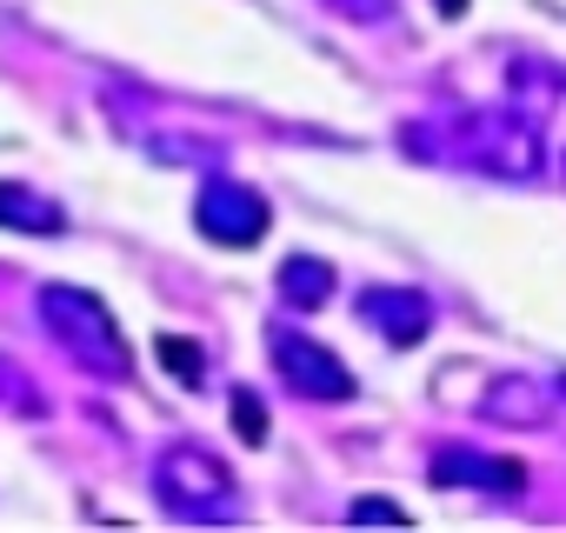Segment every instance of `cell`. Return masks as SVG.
<instances>
[{"mask_svg":"<svg viewBox=\"0 0 566 533\" xmlns=\"http://www.w3.org/2000/svg\"><path fill=\"white\" fill-rule=\"evenodd\" d=\"M427 473H433V487H473V493H493V500H520V487H526L520 460L473 453V447H440Z\"/></svg>","mask_w":566,"mask_h":533,"instance_id":"cell-7","label":"cell"},{"mask_svg":"<svg viewBox=\"0 0 566 533\" xmlns=\"http://www.w3.org/2000/svg\"><path fill=\"white\" fill-rule=\"evenodd\" d=\"M334 8H340L347 21H387V14H394V0H334Z\"/></svg>","mask_w":566,"mask_h":533,"instance_id":"cell-14","label":"cell"},{"mask_svg":"<svg viewBox=\"0 0 566 533\" xmlns=\"http://www.w3.org/2000/svg\"><path fill=\"white\" fill-rule=\"evenodd\" d=\"M280 301L287 307H301V314H314V307H327L334 301V266L321 260V253H287L280 260Z\"/></svg>","mask_w":566,"mask_h":533,"instance_id":"cell-9","label":"cell"},{"mask_svg":"<svg viewBox=\"0 0 566 533\" xmlns=\"http://www.w3.org/2000/svg\"><path fill=\"white\" fill-rule=\"evenodd\" d=\"M193 227L213 240V247H253L266 233V194H253L247 180H227V174H207L200 200H193Z\"/></svg>","mask_w":566,"mask_h":533,"instance_id":"cell-5","label":"cell"},{"mask_svg":"<svg viewBox=\"0 0 566 533\" xmlns=\"http://www.w3.org/2000/svg\"><path fill=\"white\" fill-rule=\"evenodd\" d=\"M553 407H559V387H546V380H533V374H500V380L480 394V414H486L493 427H546Z\"/></svg>","mask_w":566,"mask_h":533,"instance_id":"cell-8","label":"cell"},{"mask_svg":"<svg viewBox=\"0 0 566 533\" xmlns=\"http://www.w3.org/2000/svg\"><path fill=\"white\" fill-rule=\"evenodd\" d=\"M354 314L387 341V347H420L427 327H433V301L420 288H360L354 294Z\"/></svg>","mask_w":566,"mask_h":533,"instance_id":"cell-6","label":"cell"},{"mask_svg":"<svg viewBox=\"0 0 566 533\" xmlns=\"http://www.w3.org/2000/svg\"><path fill=\"white\" fill-rule=\"evenodd\" d=\"M41 321H48L54 347H61L74 367H87V374H101V380H127V374H134V347H127V334L114 327V314H107L101 294L54 281V288H41Z\"/></svg>","mask_w":566,"mask_h":533,"instance_id":"cell-2","label":"cell"},{"mask_svg":"<svg viewBox=\"0 0 566 533\" xmlns=\"http://www.w3.org/2000/svg\"><path fill=\"white\" fill-rule=\"evenodd\" d=\"M154 500L174 513V520H193V526H233L247 513V493L233 480V467L193 440H174L160 447L154 460Z\"/></svg>","mask_w":566,"mask_h":533,"instance_id":"cell-1","label":"cell"},{"mask_svg":"<svg viewBox=\"0 0 566 533\" xmlns=\"http://www.w3.org/2000/svg\"><path fill=\"white\" fill-rule=\"evenodd\" d=\"M347 526H407V506H394V500H354Z\"/></svg>","mask_w":566,"mask_h":533,"instance_id":"cell-13","label":"cell"},{"mask_svg":"<svg viewBox=\"0 0 566 533\" xmlns=\"http://www.w3.org/2000/svg\"><path fill=\"white\" fill-rule=\"evenodd\" d=\"M154 154L160 160H213V147H200V140H154Z\"/></svg>","mask_w":566,"mask_h":533,"instance_id":"cell-15","label":"cell"},{"mask_svg":"<svg viewBox=\"0 0 566 533\" xmlns=\"http://www.w3.org/2000/svg\"><path fill=\"white\" fill-rule=\"evenodd\" d=\"M433 8H440L447 21H460V14H467V0H433Z\"/></svg>","mask_w":566,"mask_h":533,"instance_id":"cell-16","label":"cell"},{"mask_svg":"<svg viewBox=\"0 0 566 533\" xmlns=\"http://www.w3.org/2000/svg\"><path fill=\"white\" fill-rule=\"evenodd\" d=\"M154 354H160V367H167L180 387H200V374H207V354H200L193 341H180V334H160V341H154Z\"/></svg>","mask_w":566,"mask_h":533,"instance_id":"cell-11","label":"cell"},{"mask_svg":"<svg viewBox=\"0 0 566 533\" xmlns=\"http://www.w3.org/2000/svg\"><path fill=\"white\" fill-rule=\"evenodd\" d=\"M233 433H240L247 447H260V440H266V400H260V394H247V387H233Z\"/></svg>","mask_w":566,"mask_h":533,"instance_id":"cell-12","label":"cell"},{"mask_svg":"<svg viewBox=\"0 0 566 533\" xmlns=\"http://www.w3.org/2000/svg\"><path fill=\"white\" fill-rule=\"evenodd\" d=\"M266 354H273L280 380H287L294 394H307V400H347V394H354V367H347L334 347H321L314 334L287 327V321L266 327Z\"/></svg>","mask_w":566,"mask_h":533,"instance_id":"cell-3","label":"cell"},{"mask_svg":"<svg viewBox=\"0 0 566 533\" xmlns=\"http://www.w3.org/2000/svg\"><path fill=\"white\" fill-rule=\"evenodd\" d=\"M0 227H14V233H67V213L34 194L28 180H0Z\"/></svg>","mask_w":566,"mask_h":533,"instance_id":"cell-10","label":"cell"},{"mask_svg":"<svg viewBox=\"0 0 566 533\" xmlns=\"http://www.w3.org/2000/svg\"><path fill=\"white\" fill-rule=\"evenodd\" d=\"M460 160H473V167H486V174H539V134H533V121H520V114H467V127H460V147H453Z\"/></svg>","mask_w":566,"mask_h":533,"instance_id":"cell-4","label":"cell"}]
</instances>
